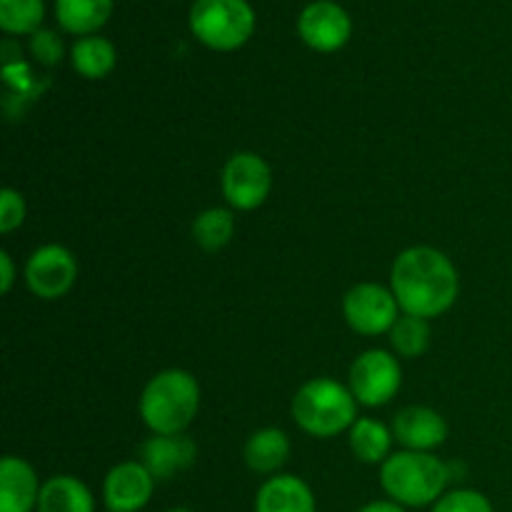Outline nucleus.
Instances as JSON below:
<instances>
[{
  "label": "nucleus",
  "instance_id": "1",
  "mask_svg": "<svg viewBox=\"0 0 512 512\" xmlns=\"http://www.w3.org/2000/svg\"><path fill=\"white\" fill-rule=\"evenodd\" d=\"M390 290L403 315L433 320L458 303L460 275L443 250L413 245L393 260Z\"/></svg>",
  "mask_w": 512,
  "mask_h": 512
},
{
  "label": "nucleus",
  "instance_id": "2",
  "mask_svg": "<svg viewBox=\"0 0 512 512\" xmlns=\"http://www.w3.org/2000/svg\"><path fill=\"white\" fill-rule=\"evenodd\" d=\"M200 410V383L180 368L163 370L145 383L138 413L153 435H183Z\"/></svg>",
  "mask_w": 512,
  "mask_h": 512
},
{
  "label": "nucleus",
  "instance_id": "3",
  "mask_svg": "<svg viewBox=\"0 0 512 512\" xmlns=\"http://www.w3.org/2000/svg\"><path fill=\"white\" fill-rule=\"evenodd\" d=\"M450 485L448 463L433 453L400 450L380 465V488L388 500L403 508H425L435 505Z\"/></svg>",
  "mask_w": 512,
  "mask_h": 512
},
{
  "label": "nucleus",
  "instance_id": "4",
  "mask_svg": "<svg viewBox=\"0 0 512 512\" xmlns=\"http://www.w3.org/2000/svg\"><path fill=\"white\" fill-rule=\"evenodd\" d=\"M295 425L310 438L330 440L350 430L358 420V400L348 385L333 378H313L300 385L290 405Z\"/></svg>",
  "mask_w": 512,
  "mask_h": 512
},
{
  "label": "nucleus",
  "instance_id": "5",
  "mask_svg": "<svg viewBox=\"0 0 512 512\" xmlns=\"http://www.w3.org/2000/svg\"><path fill=\"white\" fill-rule=\"evenodd\" d=\"M190 33L205 48L233 53L255 33V10L248 0H193Z\"/></svg>",
  "mask_w": 512,
  "mask_h": 512
},
{
  "label": "nucleus",
  "instance_id": "6",
  "mask_svg": "<svg viewBox=\"0 0 512 512\" xmlns=\"http://www.w3.org/2000/svg\"><path fill=\"white\" fill-rule=\"evenodd\" d=\"M403 385V368L398 355L388 350H365L353 360L348 373V388L355 395L358 405L380 408L388 405Z\"/></svg>",
  "mask_w": 512,
  "mask_h": 512
},
{
  "label": "nucleus",
  "instance_id": "7",
  "mask_svg": "<svg viewBox=\"0 0 512 512\" xmlns=\"http://www.w3.org/2000/svg\"><path fill=\"white\" fill-rule=\"evenodd\" d=\"M220 190L225 203L240 213L260 208L273 190V170L253 150H240L230 155L220 173Z\"/></svg>",
  "mask_w": 512,
  "mask_h": 512
},
{
  "label": "nucleus",
  "instance_id": "8",
  "mask_svg": "<svg viewBox=\"0 0 512 512\" xmlns=\"http://www.w3.org/2000/svg\"><path fill=\"white\" fill-rule=\"evenodd\" d=\"M400 305L393 290L380 283H358L345 293L343 318L350 330L365 338H378L393 330L400 318Z\"/></svg>",
  "mask_w": 512,
  "mask_h": 512
},
{
  "label": "nucleus",
  "instance_id": "9",
  "mask_svg": "<svg viewBox=\"0 0 512 512\" xmlns=\"http://www.w3.org/2000/svg\"><path fill=\"white\" fill-rule=\"evenodd\" d=\"M25 285L40 300H60L78 280V260L65 245H40L25 260Z\"/></svg>",
  "mask_w": 512,
  "mask_h": 512
},
{
  "label": "nucleus",
  "instance_id": "10",
  "mask_svg": "<svg viewBox=\"0 0 512 512\" xmlns=\"http://www.w3.org/2000/svg\"><path fill=\"white\" fill-rule=\"evenodd\" d=\"M298 35L315 53H338L353 35V20L335 0H313L300 10Z\"/></svg>",
  "mask_w": 512,
  "mask_h": 512
},
{
  "label": "nucleus",
  "instance_id": "11",
  "mask_svg": "<svg viewBox=\"0 0 512 512\" xmlns=\"http://www.w3.org/2000/svg\"><path fill=\"white\" fill-rule=\"evenodd\" d=\"M158 480L140 460L113 465L103 480V503L108 512H140L153 498Z\"/></svg>",
  "mask_w": 512,
  "mask_h": 512
},
{
  "label": "nucleus",
  "instance_id": "12",
  "mask_svg": "<svg viewBox=\"0 0 512 512\" xmlns=\"http://www.w3.org/2000/svg\"><path fill=\"white\" fill-rule=\"evenodd\" d=\"M390 430L405 450H418V453H433L448 440V423L438 410L428 408V405L403 408L393 418Z\"/></svg>",
  "mask_w": 512,
  "mask_h": 512
},
{
  "label": "nucleus",
  "instance_id": "13",
  "mask_svg": "<svg viewBox=\"0 0 512 512\" xmlns=\"http://www.w3.org/2000/svg\"><path fill=\"white\" fill-rule=\"evenodd\" d=\"M140 463L155 480H170L193 468L198 460V445L188 435H153L140 445Z\"/></svg>",
  "mask_w": 512,
  "mask_h": 512
},
{
  "label": "nucleus",
  "instance_id": "14",
  "mask_svg": "<svg viewBox=\"0 0 512 512\" xmlns=\"http://www.w3.org/2000/svg\"><path fill=\"white\" fill-rule=\"evenodd\" d=\"M40 480L33 465L15 455L0 460V512L38 510Z\"/></svg>",
  "mask_w": 512,
  "mask_h": 512
},
{
  "label": "nucleus",
  "instance_id": "15",
  "mask_svg": "<svg viewBox=\"0 0 512 512\" xmlns=\"http://www.w3.org/2000/svg\"><path fill=\"white\" fill-rule=\"evenodd\" d=\"M255 512H315V495L303 478L278 473L255 493Z\"/></svg>",
  "mask_w": 512,
  "mask_h": 512
},
{
  "label": "nucleus",
  "instance_id": "16",
  "mask_svg": "<svg viewBox=\"0 0 512 512\" xmlns=\"http://www.w3.org/2000/svg\"><path fill=\"white\" fill-rule=\"evenodd\" d=\"M243 460L255 475H278L290 460V440L280 428H260L248 438Z\"/></svg>",
  "mask_w": 512,
  "mask_h": 512
},
{
  "label": "nucleus",
  "instance_id": "17",
  "mask_svg": "<svg viewBox=\"0 0 512 512\" xmlns=\"http://www.w3.org/2000/svg\"><path fill=\"white\" fill-rule=\"evenodd\" d=\"M55 20L70 35H98L113 15V0H55Z\"/></svg>",
  "mask_w": 512,
  "mask_h": 512
},
{
  "label": "nucleus",
  "instance_id": "18",
  "mask_svg": "<svg viewBox=\"0 0 512 512\" xmlns=\"http://www.w3.org/2000/svg\"><path fill=\"white\" fill-rule=\"evenodd\" d=\"M38 512H95V498L75 475H53L40 488Z\"/></svg>",
  "mask_w": 512,
  "mask_h": 512
},
{
  "label": "nucleus",
  "instance_id": "19",
  "mask_svg": "<svg viewBox=\"0 0 512 512\" xmlns=\"http://www.w3.org/2000/svg\"><path fill=\"white\" fill-rule=\"evenodd\" d=\"M70 65L85 80H103L118 65V50L103 35H85L70 48Z\"/></svg>",
  "mask_w": 512,
  "mask_h": 512
},
{
  "label": "nucleus",
  "instance_id": "20",
  "mask_svg": "<svg viewBox=\"0 0 512 512\" xmlns=\"http://www.w3.org/2000/svg\"><path fill=\"white\" fill-rule=\"evenodd\" d=\"M350 453L365 465H383L390 458L393 448V430L373 418H358L348 430Z\"/></svg>",
  "mask_w": 512,
  "mask_h": 512
},
{
  "label": "nucleus",
  "instance_id": "21",
  "mask_svg": "<svg viewBox=\"0 0 512 512\" xmlns=\"http://www.w3.org/2000/svg\"><path fill=\"white\" fill-rule=\"evenodd\" d=\"M193 240L205 253H218L233 240L235 235V215L228 208H208L195 215L193 220Z\"/></svg>",
  "mask_w": 512,
  "mask_h": 512
},
{
  "label": "nucleus",
  "instance_id": "22",
  "mask_svg": "<svg viewBox=\"0 0 512 512\" xmlns=\"http://www.w3.org/2000/svg\"><path fill=\"white\" fill-rule=\"evenodd\" d=\"M388 335L390 345H393V353L398 358L415 360L428 353L433 330H430V320L415 318V315H400L398 323L393 325V330Z\"/></svg>",
  "mask_w": 512,
  "mask_h": 512
},
{
  "label": "nucleus",
  "instance_id": "23",
  "mask_svg": "<svg viewBox=\"0 0 512 512\" xmlns=\"http://www.w3.org/2000/svg\"><path fill=\"white\" fill-rule=\"evenodd\" d=\"M45 0H0V28L5 35H33L43 28Z\"/></svg>",
  "mask_w": 512,
  "mask_h": 512
},
{
  "label": "nucleus",
  "instance_id": "24",
  "mask_svg": "<svg viewBox=\"0 0 512 512\" xmlns=\"http://www.w3.org/2000/svg\"><path fill=\"white\" fill-rule=\"evenodd\" d=\"M430 512H495V508L483 493H478V490L458 488L445 493Z\"/></svg>",
  "mask_w": 512,
  "mask_h": 512
},
{
  "label": "nucleus",
  "instance_id": "25",
  "mask_svg": "<svg viewBox=\"0 0 512 512\" xmlns=\"http://www.w3.org/2000/svg\"><path fill=\"white\" fill-rule=\"evenodd\" d=\"M28 50H30V55H33L35 63L45 65V68H53V65H58L60 60H63V53H65L63 40H60V35L50 28L35 30V33L30 35Z\"/></svg>",
  "mask_w": 512,
  "mask_h": 512
},
{
  "label": "nucleus",
  "instance_id": "26",
  "mask_svg": "<svg viewBox=\"0 0 512 512\" xmlns=\"http://www.w3.org/2000/svg\"><path fill=\"white\" fill-rule=\"evenodd\" d=\"M25 213L28 208H25L23 195L13 188H5L0 193V233L8 235L18 230L25 223Z\"/></svg>",
  "mask_w": 512,
  "mask_h": 512
},
{
  "label": "nucleus",
  "instance_id": "27",
  "mask_svg": "<svg viewBox=\"0 0 512 512\" xmlns=\"http://www.w3.org/2000/svg\"><path fill=\"white\" fill-rule=\"evenodd\" d=\"M15 285V263L8 250H0V293L8 295Z\"/></svg>",
  "mask_w": 512,
  "mask_h": 512
},
{
  "label": "nucleus",
  "instance_id": "28",
  "mask_svg": "<svg viewBox=\"0 0 512 512\" xmlns=\"http://www.w3.org/2000/svg\"><path fill=\"white\" fill-rule=\"evenodd\" d=\"M358 512H405V508L403 505L393 503V500H375V503H368Z\"/></svg>",
  "mask_w": 512,
  "mask_h": 512
},
{
  "label": "nucleus",
  "instance_id": "29",
  "mask_svg": "<svg viewBox=\"0 0 512 512\" xmlns=\"http://www.w3.org/2000/svg\"><path fill=\"white\" fill-rule=\"evenodd\" d=\"M165 512H195V510H190V508H170V510H165Z\"/></svg>",
  "mask_w": 512,
  "mask_h": 512
}]
</instances>
